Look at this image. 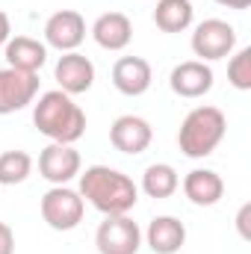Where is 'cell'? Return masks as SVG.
Here are the masks:
<instances>
[{
    "mask_svg": "<svg viewBox=\"0 0 251 254\" xmlns=\"http://www.w3.org/2000/svg\"><path fill=\"white\" fill-rule=\"evenodd\" d=\"M154 83V71H151V63L142 60V57H122L113 65V86L127 95V98H139L151 89Z\"/></svg>",
    "mask_w": 251,
    "mask_h": 254,
    "instance_id": "4fadbf2b",
    "label": "cell"
},
{
    "mask_svg": "<svg viewBox=\"0 0 251 254\" xmlns=\"http://www.w3.org/2000/svg\"><path fill=\"white\" fill-rule=\"evenodd\" d=\"M213 3L228 6V9H249V6H251V0H213Z\"/></svg>",
    "mask_w": 251,
    "mask_h": 254,
    "instance_id": "d4e9b609",
    "label": "cell"
},
{
    "mask_svg": "<svg viewBox=\"0 0 251 254\" xmlns=\"http://www.w3.org/2000/svg\"><path fill=\"white\" fill-rule=\"evenodd\" d=\"M181 187H184V195L189 198V204H195V207H213L225 195V181L213 169H192Z\"/></svg>",
    "mask_w": 251,
    "mask_h": 254,
    "instance_id": "e0dca14e",
    "label": "cell"
},
{
    "mask_svg": "<svg viewBox=\"0 0 251 254\" xmlns=\"http://www.w3.org/2000/svg\"><path fill=\"white\" fill-rule=\"evenodd\" d=\"M192 18H195V9L189 0H157L154 24L163 33H184L192 27Z\"/></svg>",
    "mask_w": 251,
    "mask_h": 254,
    "instance_id": "ac0fdd59",
    "label": "cell"
},
{
    "mask_svg": "<svg viewBox=\"0 0 251 254\" xmlns=\"http://www.w3.org/2000/svg\"><path fill=\"white\" fill-rule=\"evenodd\" d=\"M228 133V119L219 107H195L189 110L187 119L181 122L178 130V148L184 151V157L189 160H201V157H210L222 139Z\"/></svg>",
    "mask_w": 251,
    "mask_h": 254,
    "instance_id": "3957f363",
    "label": "cell"
},
{
    "mask_svg": "<svg viewBox=\"0 0 251 254\" xmlns=\"http://www.w3.org/2000/svg\"><path fill=\"white\" fill-rule=\"evenodd\" d=\"M192 54L201 60V63H216V60H225L234 54L237 48V30L222 21V18H207L195 27L192 33Z\"/></svg>",
    "mask_w": 251,
    "mask_h": 254,
    "instance_id": "5b68a950",
    "label": "cell"
},
{
    "mask_svg": "<svg viewBox=\"0 0 251 254\" xmlns=\"http://www.w3.org/2000/svg\"><path fill=\"white\" fill-rule=\"evenodd\" d=\"M42 219L51 231H74L83 216H86V201L83 195L71 187H51V190L42 195Z\"/></svg>",
    "mask_w": 251,
    "mask_h": 254,
    "instance_id": "277c9868",
    "label": "cell"
},
{
    "mask_svg": "<svg viewBox=\"0 0 251 254\" xmlns=\"http://www.w3.org/2000/svg\"><path fill=\"white\" fill-rule=\"evenodd\" d=\"M77 178H80L77 192L83 195V201H89L104 216H125L139 201V187L119 169L98 163V166H89L86 172H80Z\"/></svg>",
    "mask_w": 251,
    "mask_h": 254,
    "instance_id": "6da1fadb",
    "label": "cell"
},
{
    "mask_svg": "<svg viewBox=\"0 0 251 254\" xmlns=\"http://www.w3.org/2000/svg\"><path fill=\"white\" fill-rule=\"evenodd\" d=\"M6 65L15 71H27V74H39L42 65L48 63V45L33 39V36H15L6 42L3 48Z\"/></svg>",
    "mask_w": 251,
    "mask_h": 254,
    "instance_id": "9a60e30c",
    "label": "cell"
},
{
    "mask_svg": "<svg viewBox=\"0 0 251 254\" xmlns=\"http://www.w3.org/2000/svg\"><path fill=\"white\" fill-rule=\"evenodd\" d=\"M9 39H12V24H9V15L0 9V48H6Z\"/></svg>",
    "mask_w": 251,
    "mask_h": 254,
    "instance_id": "cb8c5ba5",
    "label": "cell"
},
{
    "mask_svg": "<svg viewBox=\"0 0 251 254\" xmlns=\"http://www.w3.org/2000/svg\"><path fill=\"white\" fill-rule=\"evenodd\" d=\"M151 139H154V127L148 125L142 116H119L113 122V127H110L113 148L122 151V154H130V157L148 151Z\"/></svg>",
    "mask_w": 251,
    "mask_h": 254,
    "instance_id": "7c38bea8",
    "label": "cell"
},
{
    "mask_svg": "<svg viewBox=\"0 0 251 254\" xmlns=\"http://www.w3.org/2000/svg\"><path fill=\"white\" fill-rule=\"evenodd\" d=\"M0 254H15V231L0 222Z\"/></svg>",
    "mask_w": 251,
    "mask_h": 254,
    "instance_id": "603a6c76",
    "label": "cell"
},
{
    "mask_svg": "<svg viewBox=\"0 0 251 254\" xmlns=\"http://www.w3.org/2000/svg\"><path fill=\"white\" fill-rule=\"evenodd\" d=\"M86 39V18L74 9H60L45 21V45L60 54L77 51Z\"/></svg>",
    "mask_w": 251,
    "mask_h": 254,
    "instance_id": "9c48e42d",
    "label": "cell"
},
{
    "mask_svg": "<svg viewBox=\"0 0 251 254\" xmlns=\"http://www.w3.org/2000/svg\"><path fill=\"white\" fill-rule=\"evenodd\" d=\"M169 86L178 98H204L210 89H213V68L201 60H187V63L175 65L172 74H169Z\"/></svg>",
    "mask_w": 251,
    "mask_h": 254,
    "instance_id": "30bf717a",
    "label": "cell"
},
{
    "mask_svg": "<svg viewBox=\"0 0 251 254\" xmlns=\"http://www.w3.org/2000/svg\"><path fill=\"white\" fill-rule=\"evenodd\" d=\"M54 77H57V83L65 95H71V98L83 95L95 86V63L77 51H68L60 57V63L54 68Z\"/></svg>",
    "mask_w": 251,
    "mask_h": 254,
    "instance_id": "8fae6325",
    "label": "cell"
},
{
    "mask_svg": "<svg viewBox=\"0 0 251 254\" xmlns=\"http://www.w3.org/2000/svg\"><path fill=\"white\" fill-rule=\"evenodd\" d=\"M145 243L154 254H178L187 243V228L175 216H154L145 231Z\"/></svg>",
    "mask_w": 251,
    "mask_h": 254,
    "instance_id": "2e32d148",
    "label": "cell"
},
{
    "mask_svg": "<svg viewBox=\"0 0 251 254\" xmlns=\"http://www.w3.org/2000/svg\"><path fill=\"white\" fill-rule=\"evenodd\" d=\"M39 95V74L15 71V68H0V116L18 113L30 107Z\"/></svg>",
    "mask_w": 251,
    "mask_h": 254,
    "instance_id": "ba28073f",
    "label": "cell"
},
{
    "mask_svg": "<svg viewBox=\"0 0 251 254\" xmlns=\"http://www.w3.org/2000/svg\"><path fill=\"white\" fill-rule=\"evenodd\" d=\"M228 83L240 92L251 89V48H240L228 63Z\"/></svg>",
    "mask_w": 251,
    "mask_h": 254,
    "instance_id": "44dd1931",
    "label": "cell"
},
{
    "mask_svg": "<svg viewBox=\"0 0 251 254\" xmlns=\"http://www.w3.org/2000/svg\"><path fill=\"white\" fill-rule=\"evenodd\" d=\"M181 190V178L175 172V166L169 163H151L142 175V192L148 198H172L175 192Z\"/></svg>",
    "mask_w": 251,
    "mask_h": 254,
    "instance_id": "d6986e66",
    "label": "cell"
},
{
    "mask_svg": "<svg viewBox=\"0 0 251 254\" xmlns=\"http://www.w3.org/2000/svg\"><path fill=\"white\" fill-rule=\"evenodd\" d=\"M249 222H251V204H243V207H240V213H237V231H240V237H243V240H251Z\"/></svg>",
    "mask_w": 251,
    "mask_h": 254,
    "instance_id": "7402d4cb",
    "label": "cell"
},
{
    "mask_svg": "<svg viewBox=\"0 0 251 254\" xmlns=\"http://www.w3.org/2000/svg\"><path fill=\"white\" fill-rule=\"evenodd\" d=\"M33 125L42 136L60 145H74L86 133V113L63 89H51L33 101Z\"/></svg>",
    "mask_w": 251,
    "mask_h": 254,
    "instance_id": "7a4b0ae2",
    "label": "cell"
},
{
    "mask_svg": "<svg viewBox=\"0 0 251 254\" xmlns=\"http://www.w3.org/2000/svg\"><path fill=\"white\" fill-rule=\"evenodd\" d=\"M95 246L101 254H136L142 249V231L130 216H107L95 231Z\"/></svg>",
    "mask_w": 251,
    "mask_h": 254,
    "instance_id": "8992f818",
    "label": "cell"
},
{
    "mask_svg": "<svg viewBox=\"0 0 251 254\" xmlns=\"http://www.w3.org/2000/svg\"><path fill=\"white\" fill-rule=\"evenodd\" d=\"M92 39L104 51H125L133 39V21L125 12H104L92 24Z\"/></svg>",
    "mask_w": 251,
    "mask_h": 254,
    "instance_id": "5bb4252c",
    "label": "cell"
},
{
    "mask_svg": "<svg viewBox=\"0 0 251 254\" xmlns=\"http://www.w3.org/2000/svg\"><path fill=\"white\" fill-rule=\"evenodd\" d=\"M33 175V157L27 151H3L0 154V187H18Z\"/></svg>",
    "mask_w": 251,
    "mask_h": 254,
    "instance_id": "ffe728a7",
    "label": "cell"
},
{
    "mask_svg": "<svg viewBox=\"0 0 251 254\" xmlns=\"http://www.w3.org/2000/svg\"><path fill=\"white\" fill-rule=\"evenodd\" d=\"M80 172H83V160H80V151H74V145L51 142L39 154V175L54 187H68Z\"/></svg>",
    "mask_w": 251,
    "mask_h": 254,
    "instance_id": "52a82bcc",
    "label": "cell"
}]
</instances>
